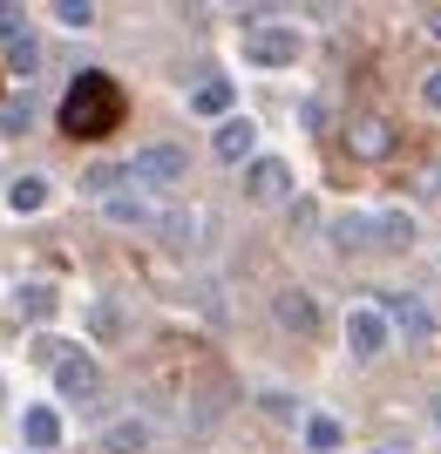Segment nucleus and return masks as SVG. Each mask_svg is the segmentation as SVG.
Returning a JSON list of instances; mask_svg holds the SVG:
<instances>
[{
    "mask_svg": "<svg viewBox=\"0 0 441 454\" xmlns=\"http://www.w3.org/2000/svg\"><path fill=\"white\" fill-rule=\"evenodd\" d=\"M272 312H279L286 333H319V299H312V292H279Z\"/></svg>",
    "mask_w": 441,
    "mask_h": 454,
    "instance_id": "obj_12",
    "label": "nucleus"
},
{
    "mask_svg": "<svg viewBox=\"0 0 441 454\" xmlns=\"http://www.w3.org/2000/svg\"><path fill=\"white\" fill-rule=\"evenodd\" d=\"M238 48H245L251 68H292L306 41H299V27H286V20H265V14H258V20H245Z\"/></svg>",
    "mask_w": 441,
    "mask_h": 454,
    "instance_id": "obj_2",
    "label": "nucleus"
},
{
    "mask_svg": "<svg viewBox=\"0 0 441 454\" xmlns=\"http://www.w3.org/2000/svg\"><path fill=\"white\" fill-rule=\"evenodd\" d=\"M7 204L28 217V210H41L48 204V176H14V190H7Z\"/></svg>",
    "mask_w": 441,
    "mask_h": 454,
    "instance_id": "obj_20",
    "label": "nucleus"
},
{
    "mask_svg": "<svg viewBox=\"0 0 441 454\" xmlns=\"http://www.w3.org/2000/svg\"><path fill=\"white\" fill-rule=\"evenodd\" d=\"M89 333H96L102 346H122V340H130V312H122L115 299H96V305H89Z\"/></svg>",
    "mask_w": 441,
    "mask_h": 454,
    "instance_id": "obj_15",
    "label": "nucleus"
},
{
    "mask_svg": "<svg viewBox=\"0 0 441 454\" xmlns=\"http://www.w3.org/2000/svg\"><path fill=\"white\" fill-rule=\"evenodd\" d=\"M28 115H35L28 102H7V109H0V136H20V129H28Z\"/></svg>",
    "mask_w": 441,
    "mask_h": 454,
    "instance_id": "obj_25",
    "label": "nucleus"
},
{
    "mask_svg": "<svg viewBox=\"0 0 441 454\" xmlns=\"http://www.w3.org/2000/svg\"><path fill=\"white\" fill-rule=\"evenodd\" d=\"M286 190H292V170L279 163V156H251L245 163V197L251 204H279Z\"/></svg>",
    "mask_w": 441,
    "mask_h": 454,
    "instance_id": "obj_7",
    "label": "nucleus"
},
{
    "mask_svg": "<svg viewBox=\"0 0 441 454\" xmlns=\"http://www.w3.org/2000/svg\"><path fill=\"white\" fill-rule=\"evenodd\" d=\"M435 35H441V14H435Z\"/></svg>",
    "mask_w": 441,
    "mask_h": 454,
    "instance_id": "obj_28",
    "label": "nucleus"
},
{
    "mask_svg": "<svg viewBox=\"0 0 441 454\" xmlns=\"http://www.w3.org/2000/svg\"><path fill=\"white\" fill-rule=\"evenodd\" d=\"M414 245V217H401V210H381V251H407Z\"/></svg>",
    "mask_w": 441,
    "mask_h": 454,
    "instance_id": "obj_21",
    "label": "nucleus"
},
{
    "mask_svg": "<svg viewBox=\"0 0 441 454\" xmlns=\"http://www.w3.org/2000/svg\"><path fill=\"white\" fill-rule=\"evenodd\" d=\"M251 150H258L251 115H224V122H217V156H224V163H251Z\"/></svg>",
    "mask_w": 441,
    "mask_h": 454,
    "instance_id": "obj_11",
    "label": "nucleus"
},
{
    "mask_svg": "<svg viewBox=\"0 0 441 454\" xmlns=\"http://www.w3.org/2000/svg\"><path fill=\"white\" fill-rule=\"evenodd\" d=\"M102 217H109V224H122V231H156L163 224V210H156V197L150 190H115V197H102Z\"/></svg>",
    "mask_w": 441,
    "mask_h": 454,
    "instance_id": "obj_5",
    "label": "nucleus"
},
{
    "mask_svg": "<svg viewBox=\"0 0 441 454\" xmlns=\"http://www.w3.org/2000/svg\"><path fill=\"white\" fill-rule=\"evenodd\" d=\"M231 109V82H197L191 89V115H224Z\"/></svg>",
    "mask_w": 441,
    "mask_h": 454,
    "instance_id": "obj_18",
    "label": "nucleus"
},
{
    "mask_svg": "<svg viewBox=\"0 0 441 454\" xmlns=\"http://www.w3.org/2000/svg\"><path fill=\"white\" fill-rule=\"evenodd\" d=\"M102 441H109L115 454H150V441H156V427L143 414H122V420H109L102 427Z\"/></svg>",
    "mask_w": 441,
    "mask_h": 454,
    "instance_id": "obj_13",
    "label": "nucleus"
},
{
    "mask_svg": "<svg viewBox=\"0 0 441 454\" xmlns=\"http://www.w3.org/2000/svg\"><path fill=\"white\" fill-rule=\"evenodd\" d=\"M48 305H55V299H48V285H20V292H14V312H35V319H48Z\"/></svg>",
    "mask_w": 441,
    "mask_h": 454,
    "instance_id": "obj_22",
    "label": "nucleus"
},
{
    "mask_svg": "<svg viewBox=\"0 0 441 454\" xmlns=\"http://www.w3.org/2000/svg\"><path fill=\"white\" fill-rule=\"evenodd\" d=\"M55 20H61V27H89L96 7H89V0H55Z\"/></svg>",
    "mask_w": 441,
    "mask_h": 454,
    "instance_id": "obj_23",
    "label": "nucleus"
},
{
    "mask_svg": "<svg viewBox=\"0 0 441 454\" xmlns=\"http://www.w3.org/2000/svg\"><path fill=\"white\" fill-rule=\"evenodd\" d=\"M156 238H163V245H170L177 258H191V251L204 245V210H163Z\"/></svg>",
    "mask_w": 441,
    "mask_h": 454,
    "instance_id": "obj_8",
    "label": "nucleus"
},
{
    "mask_svg": "<svg viewBox=\"0 0 441 454\" xmlns=\"http://www.w3.org/2000/svg\"><path fill=\"white\" fill-rule=\"evenodd\" d=\"M55 387H61V400H96L102 394V366L89 360V353H61L55 360Z\"/></svg>",
    "mask_w": 441,
    "mask_h": 454,
    "instance_id": "obj_6",
    "label": "nucleus"
},
{
    "mask_svg": "<svg viewBox=\"0 0 441 454\" xmlns=\"http://www.w3.org/2000/svg\"><path fill=\"white\" fill-rule=\"evenodd\" d=\"M306 448L312 454H340L346 448V427L333 414H306Z\"/></svg>",
    "mask_w": 441,
    "mask_h": 454,
    "instance_id": "obj_16",
    "label": "nucleus"
},
{
    "mask_svg": "<svg viewBox=\"0 0 441 454\" xmlns=\"http://www.w3.org/2000/svg\"><path fill=\"white\" fill-rule=\"evenodd\" d=\"M122 109H130V102H122V89H115L102 68H82V75L68 82V95H61V129L96 143V136H109L115 122H122Z\"/></svg>",
    "mask_w": 441,
    "mask_h": 454,
    "instance_id": "obj_1",
    "label": "nucleus"
},
{
    "mask_svg": "<svg viewBox=\"0 0 441 454\" xmlns=\"http://www.w3.org/2000/svg\"><path fill=\"white\" fill-rule=\"evenodd\" d=\"M435 427H441V400H435Z\"/></svg>",
    "mask_w": 441,
    "mask_h": 454,
    "instance_id": "obj_27",
    "label": "nucleus"
},
{
    "mask_svg": "<svg viewBox=\"0 0 441 454\" xmlns=\"http://www.w3.org/2000/svg\"><path fill=\"white\" fill-rule=\"evenodd\" d=\"M0 68H7V75H20V82L41 75V41H35V27H28V35H14L7 48H0Z\"/></svg>",
    "mask_w": 441,
    "mask_h": 454,
    "instance_id": "obj_14",
    "label": "nucleus"
},
{
    "mask_svg": "<svg viewBox=\"0 0 441 454\" xmlns=\"http://www.w3.org/2000/svg\"><path fill=\"white\" fill-rule=\"evenodd\" d=\"M333 245L340 251H381V210H346L333 224Z\"/></svg>",
    "mask_w": 441,
    "mask_h": 454,
    "instance_id": "obj_9",
    "label": "nucleus"
},
{
    "mask_svg": "<svg viewBox=\"0 0 441 454\" xmlns=\"http://www.w3.org/2000/svg\"><path fill=\"white\" fill-rule=\"evenodd\" d=\"M346 143H353L360 156H381V150H387V129L374 122V115H353V129H346Z\"/></svg>",
    "mask_w": 441,
    "mask_h": 454,
    "instance_id": "obj_19",
    "label": "nucleus"
},
{
    "mask_svg": "<svg viewBox=\"0 0 441 454\" xmlns=\"http://www.w3.org/2000/svg\"><path fill=\"white\" fill-rule=\"evenodd\" d=\"M387 340H394V319H387L381 305H353V312H346V346H353V360L387 353Z\"/></svg>",
    "mask_w": 441,
    "mask_h": 454,
    "instance_id": "obj_4",
    "label": "nucleus"
},
{
    "mask_svg": "<svg viewBox=\"0 0 441 454\" xmlns=\"http://www.w3.org/2000/svg\"><path fill=\"white\" fill-rule=\"evenodd\" d=\"M394 325H401L407 340H435V312L421 299H394Z\"/></svg>",
    "mask_w": 441,
    "mask_h": 454,
    "instance_id": "obj_17",
    "label": "nucleus"
},
{
    "mask_svg": "<svg viewBox=\"0 0 441 454\" xmlns=\"http://www.w3.org/2000/svg\"><path fill=\"white\" fill-rule=\"evenodd\" d=\"M14 35H28V14H20L14 0H0V48H7Z\"/></svg>",
    "mask_w": 441,
    "mask_h": 454,
    "instance_id": "obj_24",
    "label": "nucleus"
},
{
    "mask_svg": "<svg viewBox=\"0 0 441 454\" xmlns=\"http://www.w3.org/2000/svg\"><path fill=\"white\" fill-rule=\"evenodd\" d=\"M421 102H428V109H441V75H428V82H421Z\"/></svg>",
    "mask_w": 441,
    "mask_h": 454,
    "instance_id": "obj_26",
    "label": "nucleus"
},
{
    "mask_svg": "<svg viewBox=\"0 0 441 454\" xmlns=\"http://www.w3.org/2000/svg\"><path fill=\"white\" fill-rule=\"evenodd\" d=\"M20 441H28V454H48V448H61V414L55 407H20Z\"/></svg>",
    "mask_w": 441,
    "mask_h": 454,
    "instance_id": "obj_10",
    "label": "nucleus"
},
{
    "mask_svg": "<svg viewBox=\"0 0 441 454\" xmlns=\"http://www.w3.org/2000/svg\"><path fill=\"white\" fill-rule=\"evenodd\" d=\"M122 170H130L136 190H150V197H156V190H170L177 176L191 170V150H177V143H150V150H136Z\"/></svg>",
    "mask_w": 441,
    "mask_h": 454,
    "instance_id": "obj_3",
    "label": "nucleus"
}]
</instances>
